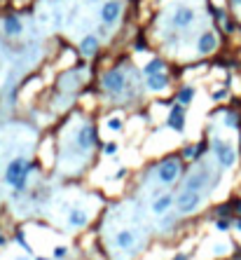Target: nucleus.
Segmentation results:
<instances>
[{"label":"nucleus","instance_id":"obj_1","mask_svg":"<svg viewBox=\"0 0 241 260\" xmlns=\"http://www.w3.org/2000/svg\"><path fill=\"white\" fill-rule=\"evenodd\" d=\"M33 169H35V162H31L26 157H14L7 164L3 181H5V185L14 188V195H21V192L26 190V181L33 174Z\"/></svg>","mask_w":241,"mask_h":260},{"label":"nucleus","instance_id":"obj_2","mask_svg":"<svg viewBox=\"0 0 241 260\" xmlns=\"http://www.w3.org/2000/svg\"><path fill=\"white\" fill-rule=\"evenodd\" d=\"M101 87H103V92H106L110 99L122 96L129 87V77H127V73H124V68H122V66L108 68L106 73H103V77H101Z\"/></svg>","mask_w":241,"mask_h":260},{"label":"nucleus","instance_id":"obj_3","mask_svg":"<svg viewBox=\"0 0 241 260\" xmlns=\"http://www.w3.org/2000/svg\"><path fill=\"white\" fill-rule=\"evenodd\" d=\"M208 178L218 183V181H220V174L213 171L206 162H201L194 171L188 174L185 183H183V190H197V192H199V190H206V188H213V183H208Z\"/></svg>","mask_w":241,"mask_h":260},{"label":"nucleus","instance_id":"obj_4","mask_svg":"<svg viewBox=\"0 0 241 260\" xmlns=\"http://www.w3.org/2000/svg\"><path fill=\"white\" fill-rule=\"evenodd\" d=\"M183 174V166H181V157H167L157 166V178H159L162 185H171L176 183Z\"/></svg>","mask_w":241,"mask_h":260},{"label":"nucleus","instance_id":"obj_5","mask_svg":"<svg viewBox=\"0 0 241 260\" xmlns=\"http://www.w3.org/2000/svg\"><path fill=\"white\" fill-rule=\"evenodd\" d=\"M201 192L197 190H183L178 197H176V209H178V216H190V213L197 211V206L201 204Z\"/></svg>","mask_w":241,"mask_h":260},{"label":"nucleus","instance_id":"obj_6","mask_svg":"<svg viewBox=\"0 0 241 260\" xmlns=\"http://www.w3.org/2000/svg\"><path fill=\"white\" fill-rule=\"evenodd\" d=\"M213 152H215L218 164H220L222 169H232V166H234L236 152L229 143H225V141H220V138H213Z\"/></svg>","mask_w":241,"mask_h":260},{"label":"nucleus","instance_id":"obj_7","mask_svg":"<svg viewBox=\"0 0 241 260\" xmlns=\"http://www.w3.org/2000/svg\"><path fill=\"white\" fill-rule=\"evenodd\" d=\"M194 10L188 5H181V7H176V12L171 14V28L174 31H185V28H190L194 24Z\"/></svg>","mask_w":241,"mask_h":260},{"label":"nucleus","instance_id":"obj_8","mask_svg":"<svg viewBox=\"0 0 241 260\" xmlns=\"http://www.w3.org/2000/svg\"><path fill=\"white\" fill-rule=\"evenodd\" d=\"M122 17V3L120 0H106L103 7H101V21L106 26H115Z\"/></svg>","mask_w":241,"mask_h":260},{"label":"nucleus","instance_id":"obj_9","mask_svg":"<svg viewBox=\"0 0 241 260\" xmlns=\"http://www.w3.org/2000/svg\"><path fill=\"white\" fill-rule=\"evenodd\" d=\"M167 127L169 129H174V131H178V134L185 129V106H183V103L176 101L174 106H171L169 117H167Z\"/></svg>","mask_w":241,"mask_h":260},{"label":"nucleus","instance_id":"obj_10","mask_svg":"<svg viewBox=\"0 0 241 260\" xmlns=\"http://www.w3.org/2000/svg\"><path fill=\"white\" fill-rule=\"evenodd\" d=\"M215 49H218V35L213 31H204L199 35V40H197V52L201 56H208V54H213Z\"/></svg>","mask_w":241,"mask_h":260},{"label":"nucleus","instance_id":"obj_11","mask_svg":"<svg viewBox=\"0 0 241 260\" xmlns=\"http://www.w3.org/2000/svg\"><path fill=\"white\" fill-rule=\"evenodd\" d=\"M171 84V77L167 75V70H162V73H152V75H145V87L154 94H159L164 89Z\"/></svg>","mask_w":241,"mask_h":260},{"label":"nucleus","instance_id":"obj_12","mask_svg":"<svg viewBox=\"0 0 241 260\" xmlns=\"http://www.w3.org/2000/svg\"><path fill=\"white\" fill-rule=\"evenodd\" d=\"M3 33H5L7 38H19V35L24 33V21H21V17L7 14L5 19H3Z\"/></svg>","mask_w":241,"mask_h":260},{"label":"nucleus","instance_id":"obj_13","mask_svg":"<svg viewBox=\"0 0 241 260\" xmlns=\"http://www.w3.org/2000/svg\"><path fill=\"white\" fill-rule=\"evenodd\" d=\"M94 143H96V129L92 124L82 127V129L77 131V136H75V145H77L80 150H89Z\"/></svg>","mask_w":241,"mask_h":260},{"label":"nucleus","instance_id":"obj_14","mask_svg":"<svg viewBox=\"0 0 241 260\" xmlns=\"http://www.w3.org/2000/svg\"><path fill=\"white\" fill-rule=\"evenodd\" d=\"M101 49V38L99 35H85L80 40V54L82 56H96Z\"/></svg>","mask_w":241,"mask_h":260},{"label":"nucleus","instance_id":"obj_15","mask_svg":"<svg viewBox=\"0 0 241 260\" xmlns=\"http://www.w3.org/2000/svg\"><path fill=\"white\" fill-rule=\"evenodd\" d=\"M134 244H136V234L131 230H120L115 234V246L122 248V251H131Z\"/></svg>","mask_w":241,"mask_h":260},{"label":"nucleus","instance_id":"obj_16","mask_svg":"<svg viewBox=\"0 0 241 260\" xmlns=\"http://www.w3.org/2000/svg\"><path fill=\"white\" fill-rule=\"evenodd\" d=\"M174 204H176V197H174V195H162L159 199H154L152 211L157 213V216H164V213H167Z\"/></svg>","mask_w":241,"mask_h":260},{"label":"nucleus","instance_id":"obj_17","mask_svg":"<svg viewBox=\"0 0 241 260\" xmlns=\"http://www.w3.org/2000/svg\"><path fill=\"white\" fill-rule=\"evenodd\" d=\"M68 223H70V227L80 230V227H85L89 223V213L82 211V209H73V211H70V216H68Z\"/></svg>","mask_w":241,"mask_h":260},{"label":"nucleus","instance_id":"obj_18","mask_svg":"<svg viewBox=\"0 0 241 260\" xmlns=\"http://www.w3.org/2000/svg\"><path fill=\"white\" fill-rule=\"evenodd\" d=\"M206 148L208 145L206 143H197V145H185V148H183V155L181 157L183 159H201V155H204V152H206Z\"/></svg>","mask_w":241,"mask_h":260},{"label":"nucleus","instance_id":"obj_19","mask_svg":"<svg viewBox=\"0 0 241 260\" xmlns=\"http://www.w3.org/2000/svg\"><path fill=\"white\" fill-rule=\"evenodd\" d=\"M194 96H197V89H194L192 84H183V87L178 89V94H176V101L183 103V106H190V103L194 101Z\"/></svg>","mask_w":241,"mask_h":260},{"label":"nucleus","instance_id":"obj_20","mask_svg":"<svg viewBox=\"0 0 241 260\" xmlns=\"http://www.w3.org/2000/svg\"><path fill=\"white\" fill-rule=\"evenodd\" d=\"M162 70H167V63H164V59H159V56L150 59V61L143 66V73H145V75H152V73H162Z\"/></svg>","mask_w":241,"mask_h":260},{"label":"nucleus","instance_id":"obj_21","mask_svg":"<svg viewBox=\"0 0 241 260\" xmlns=\"http://www.w3.org/2000/svg\"><path fill=\"white\" fill-rule=\"evenodd\" d=\"M14 241H17V244H19V246L24 248L26 253H31V246H28V241H26V234L21 232V230H17V232H14Z\"/></svg>","mask_w":241,"mask_h":260},{"label":"nucleus","instance_id":"obj_22","mask_svg":"<svg viewBox=\"0 0 241 260\" xmlns=\"http://www.w3.org/2000/svg\"><path fill=\"white\" fill-rule=\"evenodd\" d=\"M117 150H120V145L115 143V141H108V143L103 145V155H108V157H113V155H117Z\"/></svg>","mask_w":241,"mask_h":260},{"label":"nucleus","instance_id":"obj_23","mask_svg":"<svg viewBox=\"0 0 241 260\" xmlns=\"http://www.w3.org/2000/svg\"><path fill=\"white\" fill-rule=\"evenodd\" d=\"M229 227H232V220H229V218H218V220H215V230H220V232H227Z\"/></svg>","mask_w":241,"mask_h":260},{"label":"nucleus","instance_id":"obj_24","mask_svg":"<svg viewBox=\"0 0 241 260\" xmlns=\"http://www.w3.org/2000/svg\"><path fill=\"white\" fill-rule=\"evenodd\" d=\"M229 213H232V204H222V206H218L215 216H218V218H229Z\"/></svg>","mask_w":241,"mask_h":260},{"label":"nucleus","instance_id":"obj_25","mask_svg":"<svg viewBox=\"0 0 241 260\" xmlns=\"http://www.w3.org/2000/svg\"><path fill=\"white\" fill-rule=\"evenodd\" d=\"M108 129H110V131H120L122 129V120H120V117H110V120H108Z\"/></svg>","mask_w":241,"mask_h":260},{"label":"nucleus","instance_id":"obj_26","mask_svg":"<svg viewBox=\"0 0 241 260\" xmlns=\"http://www.w3.org/2000/svg\"><path fill=\"white\" fill-rule=\"evenodd\" d=\"M225 124L232 127V129H236V127H239V117H236V113H229V115L225 117Z\"/></svg>","mask_w":241,"mask_h":260},{"label":"nucleus","instance_id":"obj_27","mask_svg":"<svg viewBox=\"0 0 241 260\" xmlns=\"http://www.w3.org/2000/svg\"><path fill=\"white\" fill-rule=\"evenodd\" d=\"M66 255H68V251H66V246H56V248H54V258H66Z\"/></svg>","mask_w":241,"mask_h":260},{"label":"nucleus","instance_id":"obj_28","mask_svg":"<svg viewBox=\"0 0 241 260\" xmlns=\"http://www.w3.org/2000/svg\"><path fill=\"white\" fill-rule=\"evenodd\" d=\"M227 96V89H218V92H213V101H222Z\"/></svg>","mask_w":241,"mask_h":260},{"label":"nucleus","instance_id":"obj_29","mask_svg":"<svg viewBox=\"0 0 241 260\" xmlns=\"http://www.w3.org/2000/svg\"><path fill=\"white\" fill-rule=\"evenodd\" d=\"M232 211H236L241 216V199H232Z\"/></svg>","mask_w":241,"mask_h":260},{"label":"nucleus","instance_id":"obj_30","mask_svg":"<svg viewBox=\"0 0 241 260\" xmlns=\"http://www.w3.org/2000/svg\"><path fill=\"white\" fill-rule=\"evenodd\" d=\"M124 176H127V169H120V171L115 174V178H117V181H120V178H124Z\"/></svg>","mask_w":241,"mask_h":260},{"label":"nucleus","instance_id":"obj_31","mask_svg":"<svg viewBox=\"0 0 241 260\" xmlns=\"http://www.w3.org/2000/svg\"><path fill=\"white\" fill-rule=\"evenodd\" d=\"M171 260H190V255L188 253H178L176 258H171Z\"/></svg>","mask_w":241,"mask_h":260},{"label":"nucleus","instance_id":"obj_32","mask_svg":"<svg viewBox=\"0 0 241 260\" xmlns=\"http://www.w3.org/2000/svg\"><path fill=\"white\" fill-rule=\"evenodd\" d=\"M143 49H145V42H136V52H143Z\"/></svg>","mask_w":241,"mask_h":260},{"label":"nucleus","instance_id":"obj_33","mask_svg":"<svg viewBox=\"0 0 241 260\" xmlns=\"http://www.w3.org/2000/svg\"><path fill=\"white\" fill-rule=\"evenodd\" d=\"M0 246H3V248L7 246V237H5V234H0Z\"/></svg>","mask_w":241,"mask_h":260},{"label":"nucleus","instance_id":"obj_34","mask_svg":"<svg viewBox=\"0 0 241 260\" xmlns=\"http://www.w3.org/2000/svg\"><path fill=\"white\" fill-rule=\"evenodd\" d=\"M234 227H236V230H239V232H241V218H236V220H234Z\"/></svg>","mask_w":241,"mask_h":260},{"label":"nucleus","instance_id":"obj_35","mask_svg":"<svg viewBox=\"0 0 241 260\" xmlns=\"http://www.w3.org/2000/svg\"><path fill=\"white\" fill-rule=\"evenodd\" d=\"M232 3H234V5H239V7H241V0H232Z\"/></svg>","mask_w":241,"mask_h":260},{"label":"nucleus","instance_id":"obj_36","mask_svg":"<svg viewBox=\"0 0 241 260\" xmlns=\"http://www.w3.org/2000/svg\"><path fill=\"white\" fill-rule=\"evenodd\" d=\"M35 260H49V258H40V255H38V258H35Z\"/></svg>","mask_w":241,"mask_h":260},{"label":"nucleus","instance_id":"obj_37","mask_svg":"<svg viewBox=\"0 0 241 260\" xmlns=\"http://www.w3.org/2000/svg\"><path fill=\"white\" fill-rule=\"evenodd\" d=\"M94 3H96V0H94Z\"/></svg>","mask_w":241,"mask_h":260}]
</instances>
